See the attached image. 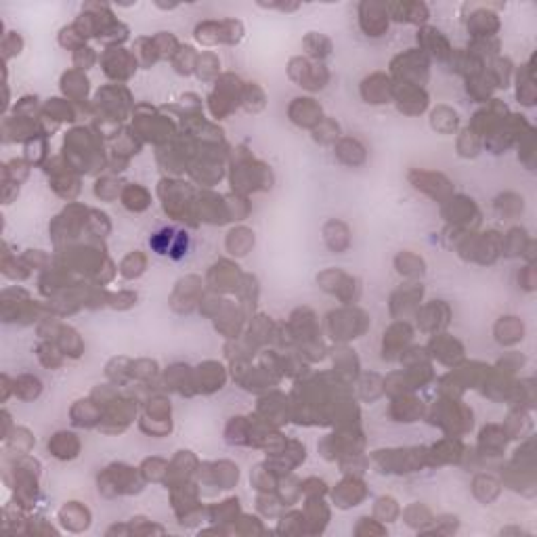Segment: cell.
<instances>
[{"label":"cell","mask_w":537,"mask_h":537,"mask_svg":"<svg viewBox=\"0 0 537 537\" xmlns=\"http://www.w3.org/2000/svg\"><path fill=\"white\" fill-rule=\"evenodd\" d=\"M290 116L300 126H317L322 118V107L313 99H296L290 107Z\"/></svg>","instance_id":"6"},{"label":"cell","mask_w":537,"mask_h":537,"mask_svg":"<svg viewBox=\"0 0 537 537\" xmlns=\"http://www.w3.org/2000/svg\"><path fill=\"white\" fill-rule=\"evenodd\" d=\"M103 61H105V71L114 76V78H128L132 67L137 65V59L124 53V49H109Z\"/></svg>","instance_id":"7"},{"label":"cell","mask_w":537,"mask_h":537,"mask_svg":"<svg viewBox=\"0 0 537 537\" xmlns=\"http://www.w3.org/2000/svg\"><path fill=\"white\" fill-rule=\"evenodd\" d=\"M13 393H15V397L24 399V401H32L42 393V382L36 376H30V373L19 376L15 380V391Z\"/></svg>","instance_id":"17"},{"label":"cell","mask_w":537,"mask_h":537,"mask_svg":"<svg viewBox=\"0 0 537 537\" xmlns=\"http://www.w3.org/2000/svg\"><path fill=\"white\" fill-rule=\"evenodd\" d=\"M376 516L382 520H395L399 516V506L393 498H380L376 504Z\"/></svg>","instance_id":"28"},{"label":"cell","mask_w":537,"mask_h":537,"mask_svg":"<svg viewBox=\"0 0 537 537\" xmlns=\"http://www.w3.org/2000/svg\"><path fill=\"white\" fill-rule=\"evenodd\" d=\"M30 173V166L24 160H11L3 166V181H11V183H21Z\"/></svg>","instance_id":"23"},{"label":"cell","mask_w":537,"mask_h":537,"mask_svg":"<svg viewBox=\"0 0 537 537\" xmlns=\"http://www.w3.org/2000/svg\"><path fill=\"white\" fill-rule=\"evenodd\" d=\"M365 498V489L363 483H359L357 479H346L338 485V489L334 491V500L338 502V506L346 508V506H357L361 500Z\"/></svg>","instance_id":"10"},{"label":"cell","mask_w":537,"mask_h":537,"mask_svg":"<svg viewBox=\"0 0 537 537\" xmlns=\"http://www.w3.org/2000/svg\"><path fill=\"white\" fill-rule=\"evenodd\" d=\"M304 46L311 51V55H315V57H319V59H324V57H326V55H330V51H332L330 40H328V38H324V36H319V34L306 36Z\"/></svg>","instance_id":"27"},{"label":"cell","mask_w":537,"mask_h":537,"mask_svg":"<svg viewBox=\"0 0 537 537\" xmlns=\"http://www.w3.org/2000/svg\"><path fill=\"white\" fill-rule=\"evenodd\" d=\"M143 269H145V256H143V254H139V252L128 254V256L122 261V265H120L122 275H124V277H128V279L139 277V275L143 273Z\"/></svg>","instance_id":"26"},{"label":"cell","mask_w":537,"mask_h":537,"mask_svg":"<svg viewBox=\"0 0 537 537\" xmlns=\"http://www.w3.org/2000/svg\"><path fill=\"white\" fill-rule=\"evenodd\" d=\"M59 516H61L63 525L69 527V529H73V531L87 529V527H89V518H91V516H89V510L82 508L78 502H69L67 506H63L61 512H59Z\"/></svg>","instance_id":"12"},{"label":"cell","mask_w":537,"mask_h":537,"mask_svg":"<svg viewBox=\"0 0 537 537\" xmlns=\"http://www.w3.org/2000/svg\"><path fill=\"white\" fill-rule=\"evenodd\" d=\"M361 93L367 103H387L393 95V85L389 82L387 76L373 73L371 78H367L361 87Z\"/></svg>","instance_id":"5"},{"label":"cell","mask_w":537,"mask_h":537,"mask_svg":"<svg viewBox=\"0 0 537 537\" xmlns=\"http://www.w3.org/2000/svg\"><path fill=\"white\" fill-rule=\"evenodd\" d=\"M430 349H432L434 357H439V359L445 361V363H451V357H453V361H455V357L462 355V346H459L457 340H453V338H443V336L434 338L432 344H430Z\"/></svg>","instance_id":"18"},{"label":"cell","mask_w":537,"mask_h":537,"mask_svg":"<svg viewBox=\"0 0 537 537\" xmlns=\"http://www.w3.org/2000/svg\"><path fill=\"white\" fill-rule=\"evenodd\" d=\"M200 380L195 382V385L200 387V391H204V393H210V391H216V389H220L222 387V382H225V371H222V367L218 365V363H206L204 367H200Z\"/></svg>","instance_id":"13"},{"label":"cell","mask_w":537,"mask_h":537,"mask_svg":"<svg viewBox=\"0 0 537 537\" xmlns=\"http://www.w3.org/2000/svg\"><path fill=\"white\" fill-rule=\"evenodd\" d=\"M324 238H326V244L334 250V252H344L351 244V238H349V229L344 222L340 220H330L326 227H324Z\"/></svg>","instance_id":"11"},{"label":"cell","mask_w":537,"mask_h":537,"mask_svg":"<svg viewBox=\"0 0 537 537\" xmlns=\"http://www.w3.org/2000/svg\"><path fill=\"white\" fill-rule=\"evenodd\" d=\"M252 246H254V234L250 231V229H244V227L236 229V231H231L227 238V250L231 254H236V256L248 254V250Z\"/></svg>","instance_id":"15"},{"label":"cell","mask_w":537,"mask_h":537,"mask_svg":"<svg viewBox=\"0 0 537 537\" xmlns=\"http://www.w3.org/2000/svg\"><path fill=\"white\" fill-rule=\"evenodd\" d=\"M49 449L59 459H71V457L78 455L80 443H78V439H76V434H71V432H57V434L51 437Z\"/></svg>","instance_id":"9"},{"label":"cell","mask_w":537,"mask_h":537,"mask_svg":"<svg viewBox=\"0 0 537 537\" xmlns=\"http://www.w3.org/2000/svg\"><path fill=\"white\" fill-rule=\"evenodd\" d=\"M5 441H7V445H11L13 451H17V453H28L30 447L34 445V437L30 434L28 428H15V430H13V437H7Z\"/></svg>","instance_id":"25"},{"label":"cell","mask_w":537,"mask_h":537,"mask_svg":"<svg viewBox=\"0 0 537 537\" xmlns=\"http://www.w3.org/2000/svg\"><path fill=\"white\" fill-rule=\"evenodd\" d=\"M63 82H69V87H63L65 95H69L71 99H85L87 91H89V82L85 76H80L78 71H69L63 76Z\"/></svg>","instance_id":"19"},{"label":"cell","mask_w":537,"mask_h":537,"mask_svg":"<svg viewBox=\"0 0 537 537\" xmlns=\"http://www.w3.org/2000/svg\"><path fill=\"white\" fill-rule=\"evenodd\" d=\"M38 357L49 367H59L61 365V357H59V353L53 344H40L38 346Z\"/></svg>","instance_id":"30"},{"label":"cell","mask_w":537,"mask_h":537,"mask_svg":"<svg viewBox=\"0 0 537 537\" xmlns=\"http://www.w3.org/2000/svg\"><path fill=\"white\" fill-rule=\"evenodd\" d=\"M367 322L361 311H338L330 315V330L338 340H351L363 334Z\"/></svg>","instance_id":"1"},{"label":"cell","mask_w":537,"mask_h":537,"mask_svg":"<svg viewBox=\"0 0 537 537\" xmlns=\"http://www.w3.org/2000/svg\"><path fill=\"white\" fill-rule=\"evenodd\" d=\"M53 336H57V344H59L61 353L71 355V357H78L82 353V342L71 328L59 326L57 332H53Z\"/></svg>","instance_id":"16"},{"label":"cell","mask_w":537,"mask_h":537,"mask_svg":"<svg viewBox=\"0 0 537 537\" xmlns=\"http://www.w3.org/2000/svg\"><path fill=\"white\" fill-rule=\"evenodd\" d=\"M457 126V114L449 107H437L432 112V128L441 132H451Z\"/></svg>","instance_id":"22"},{"label":"cell","mask_w":537,"mask_h":537,"mask_svg":"<svg viewBox=\"0 0 537 537\" xmlns=\"http://www.w3.org/2000/svg\"><path fill=\"white\" fill-rule=\"evenodd\" d=\"M397 101H399V109L405 114H420L426 107V93L420 87H412V85H403V89L397 91Z\"/></svg>","instance_id":"8"},{"label":"cell","mask_w":537,"mask_h":537,"mask_svg":"<svg viewBox=\"0 0 537 537\" xmlns=\"http://www.w3.org/2000/svg\"><path fill=\"white\" fill-rule=\"evenodd\" d=\"M214 477L222 489H229L234 483H238V466L229 464V462H220L214 466Z\"/></svg>","instance_id":"24"},{"label":"cell","mask_w":537,"mask_h":537,"mask_svg":"<svg viewBox=\"0 0 537 537\" xmlns=\"http://www.w3.org/2000/svg\"><path fill=\"white\" fill-rule=\"evenodd\" d=\"M21 46H24V40L17 32H9L3 36V57L5 61L11 59L13 55H19L21 53Z\"/></svg>","instance_id":"29"},{"label":"cell","mask_w":537,"mask_h":537,"mask_svg":"<svg viewBox=\"0 0 537 537\" xmlns=\"http://www.w3.org/2000/svg\"><path fill=\"white\" fill-rule=\"evenodd\" d=\"M395 263H397L399 273H403V275H407V277H420V275H424V263H422V258H418V256H414V254H410V252L399 254Z\"/></svg>","instance_id":"21"},{"label":"cell","mask_w":537,"mask_h":537,"mask_svg":"<svg viewBox=\"0 0 537 537\" xmlns=\"http://www.w3.org/2000/svg\"><path fill=\"white\" fill-rule=\"evenodd\" d=\"M122 200H124L126 208H130V210H145L149 206V193L139 185L126 187L122 193Z\"/></svg>","instance_id":"20"},{"label":"cell","mask_w":537,"mask_h":537,"mask_svg":"<svg viewBox=\"0 0 537 537\" xmlns=\"http://www.w3.org/2000/svg\"><path fill=\"white\" fill-rule=\"evenodd\" d=\"M73 61H76V65H78L80 69H87V67L95 61V55H93L91 49L80 46L78 51H76V55H73Z\"/></svg>","instance_id":"31"},{"label":"cell","mask_w":537,"mask_h":537,"mask_svg":"<svg viewBox=\"0 0 537 537\" xmlns=\"http://www.w3.org/2000/svg\"><path fill=\"white\" fill-rule=\"evenodd\" d=\"M290 73H296L292 78L304 89H324L328 82V71L322 65H313L306 59H294L290 63Z\"/></svg>","instance_id":"2"},{"label":"cell","mask_w":537,"mask_h":537,"mask_svg":"<svg viewBox=\"0 0 537 537\" xmlns=\"http://www.w3.org/2000/svg\"><path fill=\"white\" fill-rule=\"evenodd\" d=\"M361 28L367 36H382L389 28V9L378 3H363L361 5Z\"/></svg>","instance_id":"3"},{"label":"cell","mask_w":537,"mask_h":537,"mask_svg":"<svg viewBox=\"0 0 537 537\" xmlns=\"http://www.w3.org/2000/svg\"><path fill=\"white\" fill-rule=\"evenodd\" d=\"M336 156L340 158V162L349 166H357L365 162V147L355 139H342L336 147Z\"/></svg>","instance_id":"14"},{"label":"cell","mask_w":537,"mask_h":537,"mask_svg":"<svg viewBox=\"0 0 537 537\" xmlns=\"http://www.w3.org/2000/svg\"><path fill=\"white\" fill-rule=\"evenodd\" d=\"M412 183L416 189L432 195V197H445L449 193V181L441 175H434V173H412L410 175Z\"/></svg>","instance_id":"4"}]
</instances>
